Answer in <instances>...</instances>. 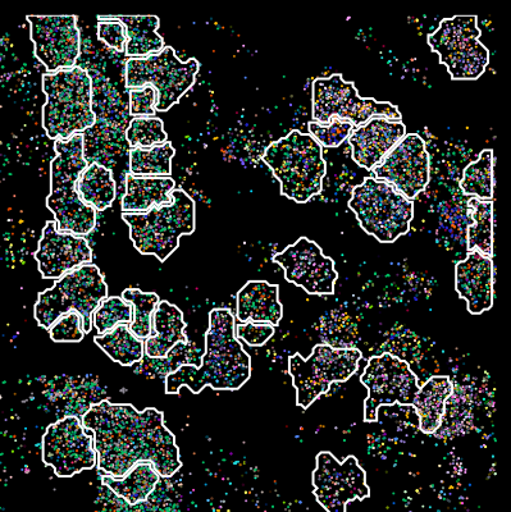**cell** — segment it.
<instances>
[{"label":"cell","instance_id":"6da1fadb","mask_svg":"<svg viewBox=\"0 0 511 512\" xmlns=\"http://www.w3.org/2000/svg\"><path fill=\"white\" fill-rule=\"evenodd\" d=\"M82 424L94 434L99 470L108 477L123 478L140 461H150L164 478L182 466L176 438L157 409L103 401L91 406Z\"/></svg>","mask_w":511,"mask_h":512},{"label":"cell","instance_id":"7a4b0ae2","mask_svg":"<svg viewBox=\"0 0 511 512\" xmlns=\"http://www.w3.org/2000/svg\"><path fill=\"white\" fill-rule=\"evenodd\" d=\"M235 315L228 309L209 313L205 354L200 367L182 365L166 378V393L189 387L194 393L211 386L216 391H237L252 377V360L235 336Z\"/></svg>","mask_w":511,"mask_h":512},{"label":"cell","instance_id":"3957f363","mask_svg":"<svg viewBox=\"0 0 511 512\" xmlns=\"http://www.w3.org/2000/svg\"><path fill=\"white\" fill-rule=\"evenodd\" d=\"M56 158L50 164V195L47 207L56 217L57 230L76 236L89 235L97 224V210L89 207L76 192V182L88 168L84 155V136L68 141L56 140Z\"/></svg>","mask_w":511,"mask_h":512},{"label":"cell","instance_id":"277c9868","mask_svg":"<svg viewBox=\"0 0 511 512\" xmlns=\"http://www.w3.org/2000/svg\"><path fill=\"white\" fill-rule=\"evenodd\" d=\"M43 90L47 96L43 127L49 139L68 141L94 126L97 118L91 109V79L84 68L45 73Z\"/></svg>","mask_w":511,"mask_h":512},{"label":"cell","instance_id":"5b68a950","mask_svg":"<svg viewBox=\"0 0 511 512\" xmlns=\"http://www.w3.org/2000/svg\"><path fill=\"white\" fill-rule=\"evenodd\" d=\"M264 162L281 182V194L304 204L321 194L326 162L321 145L310 135L292 131L268 146Z\"/></svg>","mask_w":511,"mask_h":512},{"label":"cell","instance_id":"8992f818","mask_svg":"<svg viewBox=\"0 0 511 512\" xmlns=\"http://www.w3.org/2000/svg\"><path fill=\"white\" fill-rule=\"evenodd\" d=\"M172 204L146 213H122L130 227V239L143 255L166 262L179 248L180 237L195 231V203L182 190L172 191Z\"/></svg>","mask_w":511,"mask_h":512},{"label":"cell","instance_id":"52a82bcc","mask_svg":"<svg viewBox=\"0 0 511 512\" xmlns=\"http://www.w3.org/2000/svg\"><path fill=\"white\" fill-rule=\"evenodd\" d=\"M106 297L107 283L97 265H82L65 274L49 290L40 292L35 304V319L41 328L49 331L62 315L76 312L84 320L85 333H90L93 313Z\"/></svg>","mask_w":511,"mask_h":512},{"label":"cell","instance_id":"ba28073f","mask_svg":"<svg viewBox=\"0 0 511 512\" xmlns=\"http://www.w3.org/2000/svg\"><path fill=\"white\" fill-rule=\"evenodd\" d=\"M349 208L368 235L383 244H392L410 230L414 217L413 201L389 182L365 178L355 187Z\"/></svg>","mask_w":511,"mask_h":512},{"label":"cell","instance_id":"9c48e42d","mask_svg":"<svg viewBox=\"0 0 511 512\" xmlns=\"http://www.w3.org/2000/svg\"><path fill=\"white\" fill-rule=\"evenodd\" d=\"M362 352L317 345L308 359L300 354L289 359V373L296 388V401L307 410L314 401L330 390L332 383H344L354 376Z\"/></svg>","mask_w":511,"mask_h":512},{"label":"cell","instance_id":"30bf717a","mask_svg":"<svg viewBox=\"0 0 511 512\" xmlns=\"http://www.w3.org/2000/svg\"><path fill=\"white\" fill-rule=\"evenodd\" d=\"M481 31L476 16L445 18L437 31L428 36V44L440 56L455 81H473L485 72L490 53L479 41Z\"/></svg>","mask_w":511,"mask_h":512},{"label":"cell","instance_id":"8fae6325","mask_svg":"<svg viewBox=\"0 0 511 512\" xmlns=\"http://www.w3.org/2000/svg\"><path fill=\"white\" fill-rule=\"evenodd\" d=\"M199 68L196 59L181 62L173 48L164 47L155 56L126 63V86L131 90L152 86L158 95L155 109L167 112L195 84Z\"/></svg>","mask_w":511,"mask_h":512},{"label":"cell","instance_id":"7c38bea8","mask_svg":"<svg viewBox=\"0 0 511 512\" xmlns=\"http://www.w3.org/2000/svg\"><path fill=\"white\" fill-rule=\"evenodd\" d=\"M314 122L328 123L331 118L363 126L372 118L401 122L403 116L396 105L359 96L354 82L344 80L340 73L313 82Z\"/></svg>","mask_w":511,"mask_h":512},{"label":"cell","instance_id":"4fadbf2b","mask_svg":"<svg viewBox=\"0 0 511 512\" xmlns=\"http://www.w3.org/2000/svg\"><path fill=\"white\" fill-rule=\"evenodd\" d=\"M362 383L368 388L364 404L365 422H376L382 405H413L419 391L418 378L409 364L385 352L374 356L365 368Z\"/></svg>","mask_w":511,"mask_h":512},{"label":"cell","instance_id":"5bb4252c","mask_svg":"<svg viewBox=\"0 0 511 512\" xmlns=\"http://www.w3.org/2000/svg\"><path fill=\"white\" fill-rule=\"evenodd\" d=\"M314 496L327 512H346V505L371 496L367 475L357 457H346L342 463L331 452L317 456L313 472Z\"/></svg>","mask_w":511,"mask_h":512},{"label":"cell","instance_id":"9a60e30c","mask_svg":"<svg viewBox=\"0 0 511 512\" xmlns=\"http://www.w3.org/2000/svg\"><path fill=\"white\" fill-rule=\"evenodd\" d=\"M43 461L62 478L94 468L98 457L93 437L85 432L79 418L66 416L49 425L43 437Z\"/></svg>","mask_w":511,"mask_h":512},{"label":"cell","instance_id":"2e32d148","mask_svg":"<svg viewBox=\"0 0 511 512\" xmlns=\"http://www.w3.org/2000/svg\"><path fill=\"white\" fill-rule=\"evenodd\" d=\"M35 56L49 73L71 70L80 56L76 16H29Z\"/></svg>","mask_w":511,"mask_h":512},{"label":"cell","instance_id":"e0dca14e","mask_svg":"<svg viewBox=\"0 0 511 512\" xmlns=\"http://www.w3.org/2000/svg\"><path fill=\"white\" fill-rule=\"evenodd\" d=\"M280 264L287 281L303 288L310 295H333L339 274L335 262L323 254L316 242L301 237L295 244L273 256Z\"/></svg>","mask_w":511,"mask_h":512},{"label":"cell","instance_id":"ac0fdd59","mask_svg":"<svg viewBox=\"0 0 511 512\" xmlns=\"http://www.w3.org/2000/svg\"><path fill=\"white\" fill-rule=\"evenodd\" d=\"M373 172L376 180L389 182L409 200L417 198L430 182L426 143L417 134L405 135Z\"/></svg>","mask_w":511,"mask_h":512},{"label":"cell","instance_id":"d6986e66","mask_svg":"<svg viewBox=\"0 0 511 512\" xmlns=\"http://www.w3.org/2000/svg\"><path fill=\"white\" fill-rule=\"evenodd\" d=\"M35 259L43 278L61 280L73 269L91 264L93 251L85 237L58 232L57 222L49 221L45 224Z\"/></svg>","mask_w":511,"mask_h":512},{"label":"cell","instance_id":"ffe728a7","mask_svg":"<svg viewBox=\"0 0 511 512\" xmlns=\"http://www.w3.org/2000/svg\"><path fill=\"white\" fill-rule=\"evenodd\" d=\"M494 262L490 256L469 251L467 258L456 264L455 288L467 301L468 312L479 315L494 306Z\"/></svg>","mask_w":511,"mask_h":512},{"label":"cell","instance_id":"44dd1931","mask_svg":"<svg viewBox=\"0 0 511 512\" xmlns=\"http://www.w3.org/2000/svg\"><path fill=\"white\" fill-rule=\"evenodd\" d=\"M405 134L406 127L403 122L372 118L350 136L354 162L373 171L404 139Z\"/></svg>","mask_w":511,"mask_h":512},{"label":"cell","instance_id":"7402d4cb","mask_svg":"<svg viewBox=\"0 0 511 512\" xmlns=\"http://www.w3.org/2000/svg\"><path fill=\"white\" fill-rule=\"evenodd\" d=\"M284 317L280 288L267 281H249L237 294L236 318L241 323H264L277 327Z\"/></svg>","mask_w":511,"mask_h":512},{"label":"cell","instance_id":"603a6c76","mask_svg":"<svg viewBox=\"0 0 511 512\" xmlns=\"http://www.w3.org/2000/svg\"><path fill=\"white\" fill-rule=\"evenodd\" d=\"M152 336L144 342L145 354L150 359H164L180 342H187L184 314L176 305L161 301L153 314Z\"/></svg>","mask_w":511,"mask_h":512},{"label":"cell","instance_id":"cb8c5ba5","mask_svg":"<svg viewBox=\"0 0 511 512\" xmlns=\"http://www.w3.org/2000/svg\"><path fill=\"white\" fill-rule=\"evenodd\" d=\"M176 184L171 177L126 176L122 213H146L155 207L172 204Z\"/></svg>","mask_w":511,"mask_h":512},{"label":"cell","instance_id":"d4e9b609","mask_svg":"<svg viewBox=\"0 0 511 512\" xmlns=\"http://www.w3.org/2000/svg\"><path fill=\"white\" fill-rule=\"evenodd\" d=\"M454 392V384L449 377L436 376L424 383L415 396L413 405L421 419V431L435 433L440 427L445 413L446 401Z\"/></svg>","mask_w":511,"mask_h":512},{"label":"cell","instance_id":"484cf974","mask_svg":"<svg viewBox=\"0 0 511 512\" xmlns=\"http://www.w3.org/2000/svg\"><path fill=\"white\" fill-rule=\"evenodd\" d=\"M126 27V54L135 58H148L164 49V40L158 34L157 16H113Z\"/></svg>","mask_w":511,"mask_h":512},{"label":"cell","instance_id":"4316f807","mask_svg":"<svg viewBox=\"0 0 511 512\" xmlns=\"http://www.w3.org/2000/svg\"><path fill=\"white\" fill-rule=\"evenodd\" d=\"M159 479L161 475L150 461H140L123 478L103 475V483L130 505H138L139 502L148 500Z\"/></svg>","mask_w":511,"mask_h":512},{"label":"cell","instance_id":"83f0119b","mask_svg":"<svg viewBox=\"0 0 511 512\" xmlns=\"http://www.w3.org/2000/svg\"><path fill=\"white\" fill-rule=\"evenodd\" d=\"M76 192L85 204L97 212L111 207L116 199V182L111 169L103 164L91 163L77 180Z\"/></svg>","mask_w":511,"mask_h":512},{"label":"cell","instance_id":"f1b7e54d","mask_svg":"<svg viewBox=\"0 0 511 512\" xmlns=\"http://www.w3.org/2000/svg\"><path fill=\"white\" fill-rule=\"evenodd\" d=\"M94 341L109 358L123 367L139 363L145 354L144 341L131 332L129 324H120L107 335L95 337Z\"/></svg>","mask_w":511,"mask_h":512},{"label":"cell","instance_id":"f546056e","mask_svg":"<svg viewBox=\"0 0 511 512\" xmlns=\"http://www.w3.org/2000/svg\"><path fill=\"white\" fill-rule=\"evenodd\" d=\"M471 210L472 224L468 228V250L478 251L486 256L494 255V237H492V224H494V207L491 201L472 198L468 201Z\"/></svg>","mask_w":511,"mask_h":512},{"label":"cell","instance_id":"4dcf8cb0","mask_svg":"<svg viewBox=\"0 0 511 512\" xmlns=\"http://www.w3.org/2000/svg\"><path fill=\"white\" fill-rule=\"evenodd\" d=\"M175 148L171 143L153 146L150 149H132L130 171L136 177H171Z\"/></svg>","mask_w":511,"mask_h":512},{"label":"cell","instance_id":"1f68e13d","mask_svg":"<svg viewBox=\"0 0 511 512\" xmlns=\"http://www.w3.org/2000/svg\"><path fill=\"white\" fill-rule=\"evenodd\" d=\"M460 187L465 195L490 201L494 196V152L483 150L476 162L464 169Z\"/></svg>","mask_w":511,"mask_h":512},{"label":"cell","instance_id":"d6a6232c","mask_svg":"<svg viewBox=\"0 0 511 512\" xmlns=\"http://www.w3.org/2000/svg\"><path fill=\"white\" fill-rule=\"evenodd\" d=\"M122 299L134 309V318L130 324L131 332L141 341L152 336L153 314L161 300L154 292H143L139 288H127Z\"/></svg>","mask_w":511,"mask_h":512},{"label":"cell","instance_id":"836d02e7","mask_svg":"<svg viewBox=\"0 0 511 512\" xmlns=\"http://www.w3.org/2000/svg\"><path fill=\"white\" fill-rule=\"evenodd\" d=\"M134 318V309L122 297H106L100 301L93 313V324L99 336L107 335L120 324H131Z\"/></svg>","mask_w":511,"mask_h":512},{"label":"cell","instance_id":"e575fe53","mask_svg":"<svg viewBox=\"0 0 511 512\" xmlns=\"http://www.w3.org/2000/svg\"><path fill=\"white\" fill-rule=\"evenodd\" d=\"M126 139L132 149H150L167 143L164 123L157 117H135L127 128Z\"/></svg>","mask_w":511,"mask_h":512},{"label":"cell","instance_id":"d590c367","mask_svg":"<svg viewBox=\"0 0 511 512\" xmlns=\"http://www.w3.org/2000/svg\"><path fill=\"white\" fill-rule=\"evenodd\" d=\"M354 125L349 121H342L339 118H331L328 123H309L310 136L313 137L317 143L326 146V148H335L339 146L348 137L350 132L353 131Z\"/></svg>","mask_w":511,"mask_h":512},{"label":"cell","instance_id":"8d00e7d4","mask_svg":"<svg viewBox=\"0 0 511 512\" xmlns=\"http://www.w3.org/2000/svg\"><path fill=\"white\" fill-rule=\"evenodd\" d=\"M84 320L79 313L70 312L49 328V336L54 342H80L84 340Z\"/></svg>","mask_w":511,"mask_h":512},{"label":"cell","instance_id":"74e56055","mask_svg":"<svg viewBox=\"0 0 511 512\" xmlns=\"http://www.w3.org/2000/svg\"><path fill=\"white\" fill-rule=\"evenodd\" d=\"M98 20V38L116 52H125L126 27L120 21L114 20L113 16H100Z\"/></svg>","mask_w":511,"mask_h":512},{"label":"cell","instance_id":"f35d334b","mask_svg":"<svg viewBox=\"0 0 511 512\" xmlns=\"http://www.w3.org/2000/svg\"><path fill=\"white\" fill-rule=\"evenodd\" d=\"M235 336L249 346L259 347L275 336V327L264 323H240L235 327Z\"/></svg>","mask_w":511,"mask_h":512},{"label":"cell","instance_id":"ab89813d","mask_svg":"<svg viewBox=\"0 0 511 512\" xmlns=\"http://www.w3.org/2000/svg\"><path fill=\"white\" fill-rule=\"evenodd\" d=\"M158 95L152 86L130 91V114L134 117H154Z\"/></svg>","mask_w":511,"mask_h":512}]
</instances>
